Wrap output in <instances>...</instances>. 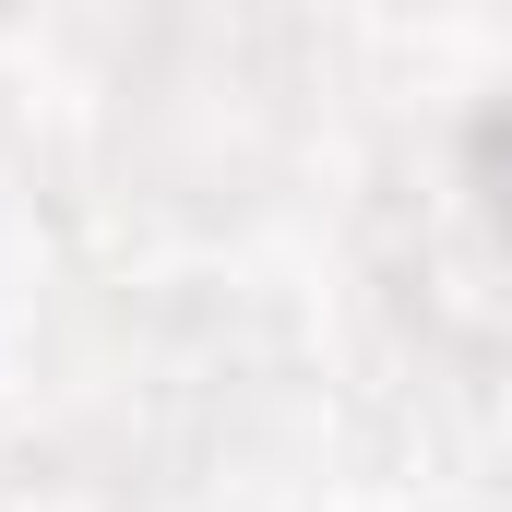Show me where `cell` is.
I'll list each match as a JSON object with an SVG mask.
<instances>
[{
	"label": "cell",
	"instance_id": "cell-1",
	"mask_svg": "<svg viewBox=\"0 0 512 512\" xmlns=\"http://www.w3.org/2000/svg\"><path fill=\"white\" fill-rule=\"evenodd\" d=\"M501 227H512V191H501Z\"/></svg>",
	"mask_w": 512,
	"mask_h": 512
}]
</instances>
